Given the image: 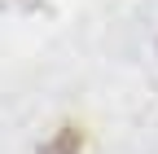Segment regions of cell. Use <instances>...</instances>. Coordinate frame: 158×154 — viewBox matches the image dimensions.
<instances>
[{
  "mask_svg": "<svg viewBox=\"0 0 158 154\" xmlns=\"http://www.w3.org/2000/svg\"><path fill=\"white\" fill-rule=\"evenodd\" d=\"M40 154H84V132H79V128H57L53 141Z\"/></svg>",
  "mask_w": 158,
  "mask_h": 154,
  "instance_id": "obj_1",
  "label": "cell"
}]
</instances>
